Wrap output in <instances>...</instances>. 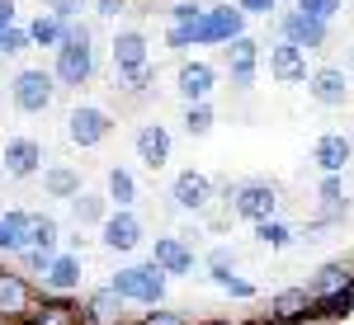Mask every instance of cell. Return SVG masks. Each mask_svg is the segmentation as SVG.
<instances>
[{
  "instance_id": "cell-26",
  "label": "cell",
  "mask_w": 354,
  "mask_h": 325,
  "mask_svg": "<svg viewBox=\"0 0 354 325\" xmlns=\"http://www.w3.org/2000/svg\"><path fill=\"white\" fill-rule=\"evenodd\" d=\"M28 38H33V48H62L66 43V19L53 14V10H38V19L28 24Z\"/></svg>"
},
{
  "instance_id": "cell-50",
  "label": "cell",
  "mask_w": 354,
  "mask_h": 325,
  "mask_svg": "<svg viewBox=\"0 0 354 325\" xmlns=\"http://www.w3.org/2000/svg\"><path fill=\"white\" fill-rule=\"evenodd\" d=\"M255 325H274V316H270V321H255Z\"/></svg>"
},
{
  "instance_id": "cell-37",
  "label": "cell",
  "mask_w": 354,
  "mask_h": 325,
  "mask_svg": "<svg viewBox=\"0 0 354 325\" xmlns=\"http://www.w3.org/2000/svg\"><path fill=\"white\" fill-rule=\"evenodd\" d=\"M194 28H198V24H170V28H165V48H170V52H189V48H198Z\"/></svg>"
},
{
  "instance_id": "cell-25",
  "label": "cell",
  "mask_w": 354,
  "mask_h": 325,
  "mask_svg": "<svg viewBox=\"0 0 354 325\" xmlns=\"http://www.w3.org/2000/svg\"><path fill=\"white\" fill-rule=\"evenodd\" d=\"M113 213L109 193H76L71 198V217H76V226H104V217Z\"/></svg>"
},
{
  "instance_id": "cell-21",
  "label": "cell",
  "mask_w": 354,
  "mask_h": 325,
  "mask_svg": "<svg viewBox=\"0 0 354 325\" xmlns=\"http://www.w3.org/2000/svg\"><path fill=\"white\" fill-rule=\"evenodd\" d=\"M81 273H85L81 269V250H57L53 264H48V273H43V288L66 297V293H76V288H81Z\"/></svg>"
},
{
  "instance_id": "cell-45",
  "label": "cell",
  "mask_w": 354,
  "mask_h": 325,
  "mask_svg": "<svg viewBox=\"0 0 354 325\" xmlns=\"http://www.w3.org/2000/svg\"><path fill=\"white\" fill-rule=\"evenodd\" d=\"M123 10H128V0H95V14L100 19H118Z\"/></svg>"
},
{
  "instance_id": "cell-47",
  "label": "cell",
  "mask_w": 354,
  "mask_h": 325,
  "mask_svg": "<svg viewBox=\"0 0 354 325\" xmlns=\"http://www.w3.org/2000/svg\"><path fill=\"white\" fill-rule=\"evenodd\" d=\"M10 24H19V5L15 0H0V28H10Z\"/></svg>"
},
{
  "instance_id": "cell-17",
  "label": "cell",
  "mask_w": 354,
  "mask_h": 325,
  "mask_svg": "<svg viewBox=\"0 0 354 325\" xmlns=\"http://www.w3.org/2000/svg\"><path fill=\"white\" fill-rule=\"evenodd\" d=\"M350 71H340V66H317L312 76H307V95L317 99L322 108H340L350 99Z\"/></svg>"
},
{
  "instance_id": "cell-19",
  "label": "cell",
  "mask_w": 354,
  "mask_h": 325,
  "mask_svg": "<svg viewBox=\"0 0 354 325\" xmlns=\"http://www.w3.org/2000/svg\"><path fill=\"white\" fill-rule=\"evenodd\" d=\"M350 156H354V141L345 132H322L317 146H312V165H317L322 175H345Z\"/></svg>"
},
{
  "instance_id": "cell-13",
  "label": "cell",
  "mask_w": 354,
  "mask_h": 325,
  "mask_svg": "<svg viewBox=\"0 0 354 325\" xmlns=\"http://www.w3.org/2000/svg\"><path fill=\"white\" fill-rule=\"evenodd\" d=\"M222 52H227V76H232V85H236V90H250V85H255V71H260V43H255L250 33H241V38H232Z\"/></svg>"
},
{
  "instance_id": "cell-20",
  "label": "cell",
  "mask_w": 354,
  "mask_h": 325,
  "mask_svg": "<svg viewBox=\"0 0 354 325\" xmlns=\"http://www.w3.org/2000/svg\"><path fill=\"white\" fill-rule=\"evenodd\" d=\"M274 325H307L312 321V293L307 288H279L270 297Z\"/></svg>"
},
{
  "instance_id": "cell-40",
  "label": "cell",
  "mask_w": 354,
  "mask_h": 325,
  "mask_svg": "<svg viewBox=\"0 0 354 325\" xmlns=\"http://www.w3.org/2000/svg\"><path fill=\"white\" fill-rule=\"evenodd\" d=\"M302 14H317V19H335L345 10V0H298Z\"/></svg>"
},
{
  "instance_id": "cell-4",
  "label": "cell",
  "mask_w": 354,
  "mask_h": 325,
  "mask_svg": "<svg viewBox=\"0 0 354 325\" xmlns=\"http://www.w3.org/2000/svg\"><path fill=\"white\" fill-rule=\"evenodd\" d=\"M57 95V71H43V66H24L15 81H10V99L19 113H43Z\"/></svg>"
},
{
  "instance_id": "cell-22",
  "label": "cell",
  "mask_w": 354,
  "mask_h": 325,
  "mask_svg": "<svg viewBox=\"0 0 354 325\" xmlns=\"http://www.w3.org/2000/svg\"><path fill=\"white\" fill-rule=\"evenodd\" d=\"M24 325H85V321H81V306H76L71 297L48 293V297H38V306L28 311Z\"/></svg>"
},
{
  "instance_id": "cell-27",
  "label": "cell",
  "mask_w": 354,
  "mask_h": 325,
  "mask_svg": "<svg viewBox=\"0 0 354 325\" xmlns=\"http://www.w3.org/2000/svg\"><path fill=\"white\" fill-rule=\"evenodd\" d=\"M28 217L24 208H15V213H5L0 217V255H19L28 245Z\"/></svg>"
},
{
  "instance_id": "cell-18",
  "label": "cell",
  "mask_w": 354,
  "mask_h": 325,
  "mask_svg": "<svg viewBox=\"0 0 354 325\" xmlns=\"http://www.w3.org/2000/svg\"><path fill=\"white\" fill-rule=\"evenodd\" d=\"M151 259H156L170 278H185V273H194V264H198V255H194V245L185 241V236H156Z\"/></svg>"
},
{
  "instance_id": "cell-35",
  "label": "cell",
  "mask_w": 354,
  "mask_h": 325,
  "mask_svg": "<svg viewBox=\"0 0 354 325\" xmlns=\"http://www.w3.org/2000/svg\"><path fill=\"white\" fill-rule=\"evenodd\" d=\"M208 278L218 283L227 297H236V302H250V297H255V283H250V278H241L236 269H232V273H208Z\"/></svg>"
},
{
  "instance_id": "cell-52",
  "label": "cell",
  "mask_w": 354,
  "mask_h": 325,
  "mask_svg": "<svg viewBox=\"0 0 354 325\" xmlns=\"http://www.w3.org/2000/svg\"><path fill=\"white\" fill-rule=\"evenodd\" d=\"M350 264H354V259H350Z\"/></svg>"
},
{
  "instance_id": "cell-28",
  "label": "cell",
  "mask_w": 354,
  "mask_h": 325,
  "mask_svg": "<svg viewBox=\"0 0 354 325\" xmlns=\"http://www.w3.org/2000/svg\"><path fill=\"white\" fill-rule=\"evenodd\" d=\"M345 316H354V288L312 297V321H345Z\"/></svg>"
},
{
  "instance_id": "cell-36",
  "label": "cell",
  "mask_w": 354,
  "mask_h": 325,
  "mask_svg": "<svg viewBox=\"0 0 354 325\" xmlns=\"http://www.w3.org/2000/svg\"><path fill=\"white\" fill-rule=\"evenodd\" d=\"M33 48V38H28V28L24 24H10V28H0V57H19Z\"/></svg>"
},
{
  "instance_id": "cell-39",
  "label": "cell",
  "mask_w": 354,
  "mask_h": 325,
  "mask_svg": "<svg viewBox=\"0 0 354 325\" xmlns=\"http://www.w3.org/2000/svg\"><path fill=\"white\" fill-rule=\"evenodd\" d=\"M156 81V71L151 66H142V71H128V76H118V90H128V95H147Z\"/></svg>"
},
{
  "instance_id": "cell-1",
  "label": "cell",
  "mask_w": 354,
  "mask_h": 325,
  "mask_svg": "<svg viewBox=\"0 0 354 325\" xmlns=\"http://www.w3.org/2000/svg\"><path fill=\"white\" fill-rule=\"evenodd\" d=\"M165 278H170V273H165L156 259H147V264H128V269H118L109 283L133 302V306H161V302H165Z\"/></svg>"
},
{
  "instance_id": "cell-23",
  "label": "cell",
  "mask_w": 354,
  "mask_h": 325,
  "mask_svg": "<svg viewBox=\"0 0 354 325\" xmlns=\"http://www.w3.org/2000/svg\"><path fill=\"white\" fill-rule=\"evenodd\" d=\"M175 85H180V95H185V104H198V99H208V95L218 90V71H213L208 61H185L180 76H175Z\"/></svg>"
},
{
  "instance_id": "cell-42",
  "label": "cell",
  "mask_w": 354,
  "mask_h": 325,
  "mask_svg": "<svg viewBox=\"0 0 354 325\" xmlns=\"http://www.w3.org/2000/svg\"><path fill=\"white\" fill-rule=\"evenodd\" d=\"M203 19V5H194V0H175L170 5V24H198Z\"/></svg>"
},
{
  "instance_id": "cell-7",
  "label": "cell",
  "mask_w": 354,
  "mask_h": 325,
  "mask_svg": "<svg viewBox=\"0 0 354 325\" xmlns=\"http://www.w3.org/2000/svg\"><path fill=\"white\" fill-rule=\"evenodd\" d=\"M109 132H113V113H109V108H100V104H76L71 113H66V137H71L81 151L100 146Z\"/></svg>"
},
{
  "instance_id": "cell-3",
  "label": "cell",
  "mask_w": 354,
  "mask_h": 325,
  "mask_svg": "<svg viewBox=\"0 0 354 325\" xmlns=\"http://www.w3.org/2000/svg\"><path fill=\"white\" fill-rule=\"evenodd\" d=\"M241 33H245V10L241 5H208L203 19H198V28H194L198 48H227V43L241 38Z\"/></svg>"
},
{
  "instance_id": "cell-34",
  "label": "cell",
  "mask_w": 354,
  "mask_h": 325,
  "mask_svg": "<svg viewBox=\"0 0 354 325\" xmlns=\"http://www.w3.org/2000/svg\"><path fill=\"white\" fill-rule=\"evenodd\" d=\"M213 123H218V118H213V104H208V99L185 104V132H189V137H208V132H213Z\"/></svg>"
},
{
  "instance_id": "cell-16",
  "label": "cell",
  "mask_w": 354,
  "mask_h": 325,
  "mask_svg": "<svg viewBox=\"0 0 354 325\" xmlns=\"http://www.w3.org/2000/svg\"><path fill=\"white\" fill-rule=\"evenodd\" d=\"M133 151L147 170H165L170 165V128L165 123H142L133 137Z\"/></svg>"
},
{
  "instance_id": "cell-24",
  "label": "cell",
  "mask_w": 354,
  "mask_h": 325,
  "mask_svg": "<svg viewBox=\"0 0 354 325\" xmlns=\"http://www.w3.org/2000/svg\"><path fill=\"white\" fill-rule=\"evenodd\" d=\"M340 288H354V264H345V259H326L322 269L307 278L312 297H326V293H340Z\"/></svg>"
},
{
  "instance_id": "cell-5",
  "label": "cell",
  "mask_w": 354,
  "mask_h": 325,
  "mask_svg": "<svg viewBox=\"0 0 354 325\" xmlns=\"http://www.w3.org/2000/svg\"><path fill=\"white\" fill-rule=\"evenodd\" d=\"M33 306H38L33 283L19 269H5L0 264V325H24Z\"/></svg>"
},
{
  "instance_id": "cell-46",
  "label": "cell",
  "mask_w": 354,
  "mask_h": 325,
  "mask_svg": "<svg viewBox=\"0 0 354 325\" xmlns=\"http://www.w3.org/2000/svg\"><path fill=\"white\" fill-rule=\"evenodd\" d=\"M236 5H241L245 14H265V19H270V14H274V5H279V0H236Z\"/></svg>"
},
{
  "instance_id": "cell-11",
  "label": "cell",
  "mask_w": 354,
  "mask_h": 325,
  "mask_svg": "<svg viewBox=\"0 0 354 325\" xmlns=\"http://www.w3.org/2000/svg\"><path fill=\"white\" fill-rule=\"evenodd\" d=\"M270 81H279V85H307V48H298V43H288V38H279L270 48Z\"/></svg>"
},
{
  "instance_id": "cell-32",
  "label": "cell",
  "mask_w": 354,
  "mask_h": 325,
  "mask_svg": "<svg viewBox=\"0 0 354 325\" xmlns=\"http://www.w3.org/2000/svg\"><path fill=\"white\" fill-rule=\"evenodd\" d=\"M109 203H113V208H133V203H137L133 170H123V165H113V170H109Z\"/></svg>"
},
{
  "instance_id": "cell-41",
  "label": "cell",
  "mask_w": 354,
  "mask_h": 325,
  "mask_svg": "<svg viewBox=\"0 0 354 325\" xmlns=\"http://www.w3.org/2000/svg\"><path fill=\"white\" fill-rule=\"evenodd\" d=\"M203 264H208V273H232L236 269V250H232V245H218Z\"/></svg>"
},
{
  "instance_id": "cell-51",
  "label": "cell",
  "mask_w": 354,
  "mask_h": 325,
  "mask_svg": "<svg viewBox=\"0 0 354 325\" xmlns=\"http://www.w3.org/2000/svg\"><path fill=\"white\" fill-rule=\"evenodd\" d=\"M0 175H5V170H0Z\"/></svg>"
},
{
  "instance_id": "cell-33",
  "label": "cell",
  "mask_w": 354,
  "mask_h": 325,
  "mask_svg": "<svg viewBox=\"0 0 354 325\" xmlns=\"http://www.w3.org/2000/svg\"><path fill=\"white\" fill-rule=\"evenodd\" d=\"M255 236H260V245H270V250H288V245L298 241V236H293V226H288V221H279V217L255 221Z\"/></svg>"
},
{
  "instance_id": "cell-43",
  "label": "cell",
  "mask_w": 354,
  "mask_h": 325,
  "mask_svg": "<svg viewBox=\"0 0 354 325\" xmlns=\"http://www.w3.org/2000/svg\"><path fill=\"white\" fill-rule=\"evenodd\" d=\"M137 325H189V321H185L180 311H165V306H156V311H147Z\"/></svg>"
},
{
  "instance_id": "cell-38",
  "label": "cell",
  "mask_w": 354,
  "mask_h": 325,
  "mask_svg": "<svg viewBox=\"0 0 354 325\" xmlns=\"http://www.w3.org/2000/svg\"><path fill=\"white\" fill-rule=\"evenodd\" d=\"M53 255H57V250H38V245H28V250H19V264H24L28 273H38V278H43L48 264H53Z\"/></svg>"
},
{
  "instance_id": "cell-48",
  "label": "cell",
  "mask_w": 354,
  "mask_h": 325,
  "mask_svg": "<svg viewBox=\"0 0 354 325\" xmlns=\"http://www.w3.org/2000/svg\"><path fill=\"white\" fill-rule=\"evenodd\" d=\"M345 71H350V81H354V43L345 48Z\"/></svg>"
},
{
  "instance_id": "cell-14",
  "label": "cell",
  "mask_w": 354,
  "mask_h": 325,
  "mask_svg": "<svg viewBox=\"0 0 354 325\" xmlns=\"http://www.w3.org/2000/svg\"><path fill=\"white\" fill-rule=\"evenodd\" d=\"M0 170H5L10 179H33V175L43 170V146H38L33 137H10L5 151H0Z\"/></svg>"
},
{
  "instance_id": "cell-9",
  "label": "cell",
  "mask_w": 354,
  "mask_h": 325,
  "mask_svg": "<svg viewBox=\"0 0 354 325\" xmlns=\"http://www.w3.org/2000/svg\"><path fill=\"white\" fill-rule=\"evenodd\" d=\"M128 306H133V302L123 297L113 283H104V288L85 293V302H81V321H85V325H128Z\"/></svg>"
},
{
  "instance_id": "cell-15",
  "label": "cell",
  "mask_w": 354,
  "mask_h": 325,
  "mask_svg": "<svg viewBox=\"0 0 354 325\" xmlns=\"http://www.w3.org/2000/svg\"><path fill=\"white\" fill-rule=\"evenodd\" d=\"M109 57H113V76H128V71L151 66V57H147V33H142V28H118L113 43H109Z\"/></svg>"
},
{
  "instance_id": "cell-10",
  "label": "cell",
  "mask_w": 354,
  "mask_h": 325,
  "mask_svg": "<svg viewBox=\"0 0 354 325\" xmlns=\"http://www.w3.org/2000/svg\"><path fill=\"white\" fill-rule=\"evenodd\" d=\"M213 179L203 175V170H180L175 175V184H170V198H175V208L180 213H194V217H203L208 208H213Z\"/></svg>"
},
{
  "instance_id": "cell-2",
  "label": "cell",
  "mask_w": 354,
  "mask_h": 325,
  "mask_svg": "<svg viewBox=\"0 0 354 325\" xmlns=\"http://www.w3.org/2000/svg\"><path fill=\"white\" fill-rule=\"evenodd\" d=\"M57 85L62 90H81V85L95 81V43L90 38H66L62 48H57Z\"/></svg>"
},
{
  "instance_id": "cell-31",
  "label": "cell",
  "mask_w": 354,
  "mask_h": 325,
  "mask_svg": "<svg viewBox=\"0 0 354 325\" xmlns=\"http://www.w3.org/2000/svg\"><path fill=\"white\" fill-rule=\"evenodd\" d=\"M57 241H62L57 217H48V213H33V217H28V245H38V250H57ZM28 245H24V250H28Z\"/></svg>"
},
{
  "instance_id": "cell-29",
  "label": "cell",
  "mask_w": 354,
  "mask_h": 325,
  "mask_svg": "<svg viewBox=\"0 0 354 325\" xmlns=\"http://www.w3.org/2000/svg\"><path fill=\"white\" fill-rule=\"evenodd\" d=\"M43 193L48 198H76L81 193V175L71 165H48L43 170Z\"/></svg>"
},
{
  "instance_id": "cell-8",
  "label": "cell",
  "mask_w": 354,
  "mask_h": 325,
  "mask_svg": "<svg viewBox=\"0 0 354 325\" xmlns=\"http://www.w3.org/2000/svg\"><path fill=\"white\" fill-rule=\"evenodd\" d=\"M279 33H283L288 43L307 48V52H322V48H326V38H330V19L302 14L298 5H293V10H283V14H279Z\"/></svg>"
},
{
  "instance_id": "cell-49",
  "label": "cell",
  "mask_w": 354,
  "mask_h": 325,
  "mask_svg": "<svg viewBox=\"0 0 354 325\" xmlns=\"http://www.w3.org/2000/svg\"><path fill=\"white\" fill-rule=\"evenodd\" d=\"M198 325H232V321H198Z\"/></svg>"
},
{
  "instance_id": "cell-6",
  "label": "cell",
  "mask_w": 354,
  "mask_h": 325,
  "mask_svg": "<svg viewBox=\"0 0 354 325\" xmlns=\"http://www.w3.org/2000/svg\"><path fill=\"white\" fill-rule=\"evenodd\" d=\"M227 198H232V213L241 217V221H250V226L274 217V208H279V189L265 184V179H245L236 189H227Z\"/></svg>"
},
{
  "instance_id": "cell-12",
  "label": "cell",
  "mask_w": 354,
  "mask_h": 325,
  "mask_svg": "<svg viewBox=\"0 0 354 325\" xmlns=\"http://www.w3.org/2000/svg\"><path fill=\"white\" fill-rule=\"evenodd\" d=\"M100 241H104V250H113V255L137 250V245H142V217H137L133 208H113V213L104 217V226H100Z\"/></svg>"
},
{
  "instance_id": "cell-44",
  "label": "cell",
  "mask_w": 354,
  "mask_h": 325,
  "mask_svg": "<svg viewBox=\"0 0 354 325\" xmlns=\"http://www.w3.org/2000/svg\"><path fill=\"white\" fill-rule=\"evenodd\" d=\"M81 5H85V0H48V10H53V14H62L66 24H71V19L81 14Z\"/></svg>"
},
{
  "instance_id": "cell-30",
  "label": "cell",
  "mask_w": 354,
  "mask_h": 325,
  "mask_svg": "<svg viewBox=\"0 0 354 325\" xmlns=\"http://www.w3.org/2000/svg\"><path fill=\"white\" fill-rule=\"evenodd\" d=\"M317 198H322V217L326 221H340V213H345V179L340 175H322Z\"/></svg>"
}]
</instances>
